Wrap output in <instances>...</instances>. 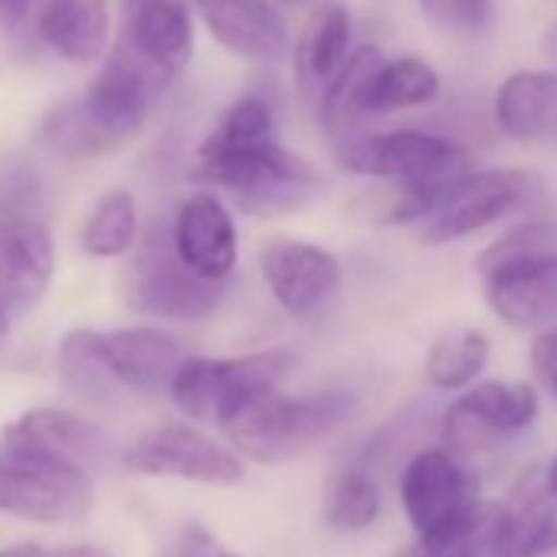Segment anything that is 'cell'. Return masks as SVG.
Here are the masks:
<instances>
[{
	"mask_svg": "<svg viewBox=\"0 0 557 557\" xmlns=\"http://www.w3.org/2000/svg\"><path fill=\"white\" fill-rule=\"evenodd\" d=\"M485 306L508 329L541 332L557 322V226L524 223L475 256Z\"/></svg>",
	"mask_w": 557,
	"mask_h": 557,
	"instance_id": "cell-1",
	"label": "cell"
},
{
	"mask_svg": "<svg viewBox=\"0 0 557 557\" xmlns=\"http://www.w3.org/2000/svg\"><path fill=\"white\" fill-rule=\"evenodd\" d=\"M194 177L226 190L252 216H283L322 190L319 168L283 141H259L226 151H197Z\"/></svg>",
	"mask_w": 557,
	"mask_h": 557,
	"instance_id": "cell-2",
	"label": "cell"
},
{
	"mask_svg": "<svg viewBox=\"0 0 557 557\" xmlns=\"http://www.w3.org/2000/svg\"><path fill=\"white\" fill-rule=\"evenodd\" d=\"M351 410L355 397L348 391H319L302 397L275 391L233 413L220 426V433L243 459L275 466L322 443L351 417Z\"/></svg>",
	"mask_w": 557,
	"mask_h": 557,
	"instance_id": "cell-3",
	"label": "cell"
},
{
	"mask_svg": "<svg viewBox=\"0 0 557 557\" xmlns=\"http://www.w3.org/2000/svg\"><path fill=\"white\" fill-rule=\"evenodd\" d=\"M293 371L296 355L286 348H265L236 358H187L171 384V400L184 417L223 426L243 407L283 391Z\"/></svg>",
	"mask_w": 557,
	"mask_h": 557,
	"instance_id": "cell-4",
	"label": "cell"
},
{
	"mask_svg": "<svg viewBox=\"0 0 557 557\" xmlns=\"http://www.w3.org/2000/svg\"><path fill=\"white\" fill-rule=\"evenodd\" d=\"M335 158L345 171L384 184H446L472 171L466 148L423 128L358 135L342 141Z\"/></svg>",
	"mask_w": 557,
	"mask_h": 557,
	"instance_id": "cell-5",
	"label": "cell"
},
{
	"mask_svg": "<svg viewBox=\"0 0 557 557\" xmlns=\"http://www.w3.org/2000/svg\"><path fill=\"white\" fill-rule=\"evenodd\" d=\"M92 508L86 466L37 449L4 446L0 453V511L27 521H79Z\"/></svg>",
	"mask_w": 557,
	"mask_h": 557,
	"instance_id": "cell-6",
	"label": "cell"
},
{
	"mask_svg": "<svg viewBox=\"0 0 557 557\" xmlns=\"http://www.w3.org/2000/svg\"><path fill=\"white\" fill-rule=\"evenodd\" d=\"M220 286L200 278L174 249L171 233L151 230L138 239L135 259L125 275V302L138 315L171 319V322H200L216 312Z\"/></svg>",
	"mask_w": 557,
	"mask_h": 557,
	"instance_id": "cell-7",
	"label": "cell"
},
{
	"mask_svg": "<svg viewBox=\"0 0 557 557\" xmlns=\"http://www.w3.org/2000/svg\"><path fill=\"white\" fill-rule=\"evenodd\" d=\"M531 190L524 168H472L440 187L433 210L417 226L420 243L446 246L475 236L508 216Z\"/></svg>",
	"mask_w": 557,
	"mask_h": 557,
	"instance_id": "cell-8",
	"label": "cell"
},
{
	"mask_svg": "<svg viewBox=\"0 0 557 557\" xmlns=\"http://www.w3.org/2000/svg\"><path fill=\"white\" fill-rule=\"evenodd\" d=\"M125 466L141 475L187 479L203 485H236L243 479V456L203 430L171 420L145 430L128 449Z\"/></svg>",
	"mask_w": 557,
	"mask_h": 557,
	"instance_id": "cell-9",
	"label": "cell"
},
{
	"mask_svg": "<svg viewBox=\"0 0 557 557\" xmlns=\"http://www.w3.org/2000/svg\"><path fill=\"white\" fill-rule=\"evenodd\" d=\"M259 272L275 306L293 319L319 315L342 286L338 256L299 236L265 239L259 249Z\"/></svg>",
	"mask_w": 557,
	"mask_h": 557,
	"instance_id": "cell-10",
	"label": "cell"
},
{
	"mask_svg": "<svg viewBox=\"0 0 557 557\" xmlns=\"http://www.w3.org/2000/svg\"><path fill=\"white\" fill-rule=\"evenodd\" d=\"M404 511L420 537H433L466 518L482 498L475 475L459 462L449 446L420 449L400 475Z\"/></svg>",
	"mask_w": 557,
	"mask_h": 557,
	"instance_id": "cell-11",
	"label": "cell"
},
{
	"mask_svg": "<svg viewBox=\"0 0 557 557\" xmlns=\"http://www.w3.org/2000/svg\"><path fill=\"white\" fill-rule=\"evenodd\" d=\"M534 417L537 391L531 384L482 381L443 413V443L453 453H482L498 440L528 430Z\"/></svg>",
	"mask_w": 557,
	"mask_h": 557,
	"instance_id": "cell-12",
	"label": "cell"
},
{
	"mask_svg": "<svg viewBox=\"0 0 557 557\" xmlns=\"http://www.w3.org/2000/svg\"><path fill=\"white\" fill-rule=\"evenodd\" d=\"M164 86L168 79L161 73H154L132 47L119 44L79 99L106 135L115 145H125L148 122L151 102Z\"/></svg>",
	"mask_w": 557,
	"mask_h": 557,
	"instance_id": "cell-13",
	"label": "cell"
},
{
	"mask_svg": "<svg viewBox=\"0 0 557 557\" xmlns=\"http://www.w3.org/2000/svg\"><path fill=\"white\" fill-rule=\"evenodd\" d=\"M171 239L184 265L194 269L200 278L226 283L233 275L239 259V236L233 210L223 203L220 194L197 190L184 197L171 223Z\"/></svg>",
	"mask_w": 557,
	"mask_h": 557,
	"instance_id": "cell-14",
	"label": "cell"
},
{
	"mask_svg": "<svg viewBox=\"0 0 557 557\" xmlns=\"http://www.w3.org/2000/svg\"><path fill=\"white\" fill-rule=\"evenodd\" d=\"M207 34L236 60L275 63L293 47L289 24L272 0H190Z\"/></svg>",
	"mask_w": 557,
	"mask_h": 557,
	"instance_id": "cell-15",
	"label": "cell"
},
{
	"mask_svg": "<svg viewBox=\"0 0 557 557\" xmlns=\"http://www.w3.org/2000/svg\"><path fill=\"white\" fill-rule=\"evenodd\" d=\"M57 269V249L37 220H4L0 223V309L11 322L34 312Z\"/></svg>",
	"mask_w": 557,
	"mask_h": 557,
	"instance_id": "cell-16",
	"label": "cell"
},
{
	"mask_svg": "<svg viewBox=\"0 0 557 557\" xmlns=\"http://www.w3.org/2000/svg\"><path fill=\"white\" fill-rule=\"evenodd\" d=\"M122 44L171 83L194 60V4L190 0H128Z\"/></svg>",
	"mask_w": 557,
	"mask_h": 557,
	"instance_id": "cell-17",
	"label": "cell"
},
{
	"mask_svg": "<svg viewBox=\"0 0 557 557\" xmlns=\"http://www.w3.org/2000/svg\"><path fill=\"white\" fill-rule=\"evenodd\" d=\"M99 348L115 384L135 394H171L181 364L190 358L174 335L148 325L99 332Z\"/></svg>",
	"mask_w": 557,
	"mask_h": 557,
	"instance_id": "cell-18",
	"label": "cell"
},
{
	"mask_svg": "<svg viewBox=\"0 0 557 557\" xmlns=\"http://www.w3.org/2000/svg\"><path fill=\"white\" fill-rule=\"evenodd\" d=\"M351 11L345 4H322L309 14L302 24L296 47H293V70L302 96L309 102H319L325 89L335 83V76L351 60Z\"/></svg>",
	"mask_w": 557,
	"mask_h": 557,
	"instance_id": "cell-19",
	"label": "cell"
},
{
	"mask_svg": "<svg viewBox=\"0 0 557 557\" xmlns=\"http://www.w3.org/2000/svg\"><path fill=\"white\" fill-rule=\"evenodd\" d=\"M492 119L508 141L531 145L557 128V70H518L502 79Z\"/></svg>",
	"mask_w": 557,
	"mask_h": 557,
	"instance_id": "cell-20",
	"label": "cell"
},
{
	"mask_svg": "<svg viewBox=\"0 0 557 557\" xmlns=\"http://www.w3.org/2000/svg\"><path fill=\"white\" fill-rule=\"evenodd\" d=\"M4 446L37 449V453L86 466L89 459L102 456L106 436L96 423H89L79 413L57 410V407H37V410H27L21 420H14L4 430Z\"/></svg>",
	"mask_w": 557,
	"mask_h": 557,
	"instance_id": "cell-21",
	"label": "cell"
},
{
	"mask_svg": "<svg viewBox=\"0 0 557 557\" xmlns=\"http://www.w3.org/2000/svg\"><path fill=\"white\" fill-rule=\"evenodd\" d=\"M37 30L57 57L92 63L109 47L112 14L106 0H44Z\"/></svg>",
	"mask_w": 557,
	"mask_h": 557,
	"instance_id": "cell-22",
	"label": "cell"
},
{
	"mask_svg": "<svg viewBox=\"0 0 557 557\" xmlns=\"http://www.w3.org/2000/svg\"><path fill=\"white\" fill-rule=\"evenodd\" d=\"M443 92V76L423 57H384L368 83V119L391 115L404 109H420L436 102Z\"/></svg>",
	"mask_w": 557,
	"mask_h": 557,
	"instance_id": "cell-23",
	"label": "cell"
},
{
	"mask_svg": "<svg viewBox=\"0 0 557 557\" xmlns=\"http://www.w3.org/2000/svg\"><path fill=\"white\" fill-rule=\"evenodd\" d=\"M381 60H384V53L377 47H371V44L358 47L351 53V60L345 63V70L335 76V83L319 99V119L332 138L348 141L351 132L358 128V122L368 119V109H364L368 83H371L374 70L381 66Z\"/></svg>",
	"mask_w": 557,
	"mask_h": 557,
	"instance_id": "cell-24",
	"label": "cell"
},
{
	"mask_svg": "<svg viewBox=\"0 0 557 557\" xmlns=\"http://www.w3.org/2000/svg\"><path fill=\"white\" fill-rule=\"evenodd\" d=\"M138 233H141L138 200L119 187L96 200L92 213L83 223L79 246L92 259H122L138 246Z\"/></svg>",
	"mask_w": 557,
	"mask_h": 557,
	"instance_id": "cell-25",
	"label": "cell"
},
{
	"mask_svg": "<svg viewBox=\"0 0 557 557\" xmlns=\"http://www.w3.org/2000/svg\"><path fill=\"white\" fill-rule=\"evenodd\" d=\"M492 358V342L479 329H449L443 332L426 355V381L440 391H462L479 381Z\"/></svg>",
	"mask_w": 557,
	"mask_h": 557,
	"instance_id": "cell-26",
	"label": "cell"
},
{
	"mask_svg": "<svg viewBox=\"0 0 557 557\" xmlns=\"http://www.w3.org/2000/svg\"><path fill=\"white\" fill-rule=\"evenodd\" d=\"M57 371H60L63 387L86 404H109L112 394L119 391L115 377L106 368V358L99 348V332H92V329H76L60 342Z\"/></svg>",
	"mask_w": 557,
	"mask_h": 557,
	"instance_id": "cell-27",
	"label": "cell"
},
{
	"mask_svg": "<svg viewBox=\"0 0 557 557\" xmlns=\"http://www.w3.org/2000/svg\"><path fill=\"white\" fill-rule=\"evenodd\" d=\"M40 141L70 161H89L99 154L115 151L119 145L106 135V128L92 119V112L83 106V99H73L60 109H53L40 128Z\"/></svg>",
	"mask_w": 557,
	"mask_h": 557,
	"instance_id": "cell-28",
	"label": "cell"
},
{
	"mask_svg": "<svg viewBox=\"0 0 557 557\" xmlns=\"http://www.w3.org/2000/svg\"><path fill=\"white\" fill-rule=\"evenodd\" d=\"M381 511V492L364 469H338L322 498V518L338 531H364Z\"/></svg>",
	"mask_w": 557,
	"mask_h": 557,
	"instance_id": "cell-29",
	"label": "cell"
},
{
	"mask_svg": "<svg viewBox=\"0 0 557 557\" xmlns=\"http://www.w3.org/2000/svg\"><path fill=\"white\" fill-rule=\"evenodd\" d=\"M275 138V112L262 96H239L230 102L197 151H226V148H246Z\"/></svg>",
	"mask_w": 557,
	"mask_h": 557,
	"instance_id": "cell-30",
	"label": "cell"
},
{
	"mask_svg": "<svg viewBox=\"0 0 557 557\" xmlns=\"http://www.w3.org/2000/svg\"><path fill=\"white\" fill-rule=\"evenodd\" d=\"M430 30L449 40H482L495 30L498 0H417Z\"/></svg>",
	"mask_w": 557,
	"mask_h": 557,
	"instance_id": "cell-31",
	"label": "cell"
},
{
	"mask_svg": "<svg viewBox=\"0 0 557 557\" xmlns=\"http://www.w3.org/2000/svg\"><path fill=\"white\" fill-rule=\"evenodd\" d=\"M161 557H239V554H233L230 547H223L207 528L187 524V528H181L168 541V547L161 550Z\"/></svg>",
	"mask_w": 557,
	"mask_h": 557,
	"instance_id": "cell-32",
	"label": "cell"
},
{
	"mask_svg": "<svg viewBox=\"0 0 557 557\" xmlns=\"http://www.w3.org/2000/svg\"><path fill=\"white\" fill-rule=\"evenodd\" d=\"M44 0H0V30L24 34L34 21H40Z\"/></svg>",
	"mask_w": 557,
	"mask_h": 557,
	"instance_id": "cell-33",
	"label": "cell"
},
{
	"mask_svg": "<svg viewBox=\"0 0 557 557\" xmlns=\"http://www.w3.org/2000/svg\"><path fill=\"white\" fill-rule=\"evenodd\" d=\"M531 368L544 384L557 374V322L537 332L531 345Z\"/></svg>",
	"mask_w": 557,
	"mask_h": 557,
	"instance_id": "cell-34",
	"label": "cell"
},
{
	"mask_svg": "<svg viewBox=\"0 0 557 557\" xmlns=\"http://www.w3.org/2000/svg\"><path fill=\"white\" fill-rule=\"evenodd\" d=\"M30 557H112L109 550L96 547V544H76V547H60V550H37Z\"/></svg>",
	"mask_w": 557,
	"mask_h": 557,
	"instance_id": "cell-35",
	"label": "cell"
},
{
	"mask_svg": "<svg viewBox=\"0 0 557 557\" xmlns=\"http://www.w3.org/2000/svg\"><path fill=\"white\" fill-rule=\"evenodd\" d=\"M541 482H544V492H547L550 505H557V453H554V459L547 462V469H544Z\"/></svg>",
	"mask_w": 557,
	"mask_h": 557,
	"instance_id": "cell-36",
	"label": "cell"
},
{
	"mask_svg": "<svg viewBox=\"0 0 557 557\" xmlns=\"http://www.w3.org/2000/svg\"><path fill=\"white\" fill-rule=\"evenodd\" d=\"M8 338H11V319H8L4 309H0V351L8 348Z\"/></svg>",
	"mask_w": 557,
	"mask_h": 557,
	"instance_id": "cell-37",
	"label": "cell"
},
{
	"mask_svg": "<svg viewBox=\"0 0 557 557\" xmlns=\"http://www.w3.org/2000/svg\"><path fill=\"white\" fill-rule=\"evenodd\" d=\"M397 557H430V554H426V550H423V544L417 541L413 547H407V550H400Z\"/></svg>",
	"mask_w": 557,
	"mask_h": 557,
	"instance_id": "cell-38",
	"label": "cell"
},
{
	"mask_svg": "<svg viewBox=\"0 0 557 557\" xmlns=\"http://www.w3.org/2000/svg\"><path fill=\"white\" fill-rule=\"evenodd\" d=\"M547 387H550V391H554V397H557V374H554V377L547 381Z\"/></svg>",
	"mask_w": 557,
	"mask_h": 557,
	"instance_id": "cell-39",
	"label": "cell"
},
{
	"mask_svg": "<svg viewBox=\"0 0 557 557\" xmlns=\"http://www.w3.org/2000/svg\"><path fill=\"white\" fill-rule=\"evenodd\" d=\"M0 557H24V547L21 550H11V554H0Z\"/></svg>",
	"mask_w": 557,
	"mask_h": 557,
	"instance_id": "cell-40",
	"label": "cell"
}]
</instances>
